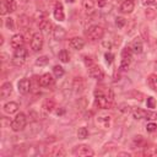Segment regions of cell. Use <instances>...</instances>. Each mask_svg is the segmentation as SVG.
I'll return each mask as SVG.
<instances>
[{"instance_id":"6da1fadb","label":"cell","mask_w":157,"mask_h":157,"mask_svg":"<svg viewBox=\"0 0 157 157\" xmlns=\"http://www.w3.org/2000/svg\"><path fill=\"white\" fill-rule=\"evenodd\" d=\"M27 49L23 48V47H20V48H16L15 49V53H13V58H12V64L16 65V66H21L26 58H27Z\"/></svg>"},{"instance_id":"7a4b0ae2","label":"cell","mask_w":157,"mask_h":157,"mask_svg":"<svg viewBox=\"0 0 157 157\" xmlns=\"http://www.w3.org/2000/svg\"><path fill=\"white\" fill-rule=\"evenodd\" d=\"M26 123H27V119H26V115L23 113H18L13 120L11 121V129L13 131H21L23 130V128L26 126Z\"/></svg>"},{"instance_id":"3957f363","label":"cell","mask_w":157,"mask_h":157,"mask_svg":"<svg viewBox=\"0 0 157 157\" xmlns=\"http://www.w3.org/2000/svg\"><path fill=\"white\" fill-rule=\"evenodd\" d=\"M103 34H104V28L102 26H98V25L91 26L87 31V37L91 40H98L103 37Z\"/></svg>"},{"instance_id":"277c9868","label":"cell","mask_w":157,"mask_h":157,"mask_svg":"<svg viewBox=\"0 0 157 157\" xmlns=\"http://www.w3.org/2000/svg\"><path fill=\"white\" fill-rule=\"evenodd\" d=\"M72 153L75 156H80V157H86V156H93L94 155L93 150L87 145H78V146L74 147Z\"/></svg>"},{"instance_id":"5b68a950","label":"cell","mask_w":157,"mask_h":157,"mask_svg":"<svg viewBox=\"0 0 157 157\" xmlns=\"http://www.w3.org/2000/svg\"><path fill=\"white\" fill-rule=\"evenodd\" d=\"M96 104L101 109H108L110 108V98L104 96L102 92H96Z\"/></svg>"},{"instance_id":"8992f818","label":"cell","mask_w":157,"mask_h":157,"mask_svg":"<svg viewBox=\"0 0 157 157\" xmlns=\"http://www.w3.org/2000/svg\"><path fill=\"white\" fill-rule=\"evenodd\" d=\"M43 42H44L43 36L39 32L34 33L32 36V39H31V48H32V50L33 52H39L42 49V47H43Z\"/></svg>"},{"instance_id":"52a82bcc","label":"cell","mask_w":157,"mask_h":157,"mask_svg":"<svg viewBox=\"0 0 157 157\" xmlns=\"http://www.w3.org/2000/svg\"><path fill=\"white\" fill-rule=\"evenodd\" d=\"M17 87H18V92H20V93L26 94V93H28V92L31 91V88H32V82H31L29 78H22V80L18 82Z\"/></svg>"},{"instance_id":"ba28073f","label":"cell","mask_w":157,"mask_h":157,"mask_svg":"<svg viewBox=\"0 0 157 157\" xmlns=\"http://www.w3.org/2000/svg\"><path fill=\"white\" fill-rule=\"evenodd\" d=\"M88 75L92 77V78H96V80H102L104 74L102 71V69L97 65H92L90 66V70H88Z\"/></svg>"},{"instance_id":"9c48e42d","label":"cell","mask_w":157,"mask_h":157,"mask_svg":"<svg viewBox=\"0 0 157 157\" xmlns=\"http://www.w3.org/2000/svg\"><path fill=\"white\" fill-rule=\"evenodd\" d=\"M135 9V0H124L120 5V11L123 13H131Z\"/></svg>"},{"instance_id":"30bf717a","label":"cell","mask_w":157,"mask_h":157,"mask_svg":"<svg viewBox=\"0 0 157 157\" xmlns=\"http://www.w3.org/2000/svg\"><path fill=\"white\" fill-rule=\"evenodd\" d=\"M69 45H70L71 49L80 50V49H82V48L85 47V40H83L82 38H80V37H74V38L70 39Z\"/></svg>"},{"instance_id":"8fae6325","label":"cell","mask_w":157,"mask_h":157,"mask_svg":"<svg viewBox=\"0 0 157 157\" xmlns=\"http://www.w3.org/2000/svg\"><path fill=\"white\" fill-rule=\"evenodd\" d=\"M23 43H25V38H23V36L22 34H15V36H12V38L10 39V44H11V47L12 48H20V47H22L23 45Z\"/></svg>"},{"instance_id":"7c38bea8","label":"cell","mask_w":157,"mask_h":157,"mask_svg":"<svg viewBox=\"0 0 157 157\" xmlns=\"http://www.w3.org/2000/svg\"><path fill=\"white\" fill-rule=\"evenodd\" d=\"M54 17L58 21H64V18H65L64 7H63V5L60 2H56L55 4V7H54Z\"/></svg>"},{"instance_id":"4fadbf2b","label":"cell","mask_w":157,"mask_h":157,"mask_svg":"<svg viewBox=\"0 0 157 157\" xmlns=\"http://www.w3.org/2000/svg\"><path fill=\"white\" fill-rule=\"evenodd\" d=\"M53 82H54V78L50 74H44L39 77V85L42 87H49L50 85H53Z\"/></svg>"},{"instance_id":"5bb4252c","label":"cell","mask_w":157,"mask_h":157,"mask_svg":"<svg viewBox=\"0 0 157 157\" xmlns=\"http://www.w3.org/2000/svg\"><path fill=\"white\" fill-rule=\"evenodd\" d=\"M12 92V85L10 82H5L1 88H0V97L1 98H7Z\"/></svg>"},{"instance_id":"9a60e30c","label":"cell","mask_w":157,"mask_h":157,"mask_svg":"<svg viewBox=\"0 0 157 157\" xmlns=\"http://www.w3.org/2000/svg\"><path fill=\"white\" fill-rule=\"evenodd\" d=\"M53 37H54V39H56V40H63V39L66 37V31H65L63 27L56 26V27L53 29Z\"/></svg>"},{"instance_id":"2e32d148","label":"cell","mask_w":157,"mask_h":157,"mask_svg":"<svg viewBox=\"0 0 157 157\" xmlns=\"http://www.w3.org/2000/svg\"><path fill=\"white\" fill-rule=\"evenodd\" d=\"M147 114H148V110H145L139 107L132 108V117L135 119H145V118H147Z\"/></svg>"},{"instance_id":"e0dca14e","label":"cell","mask_w":157,"mask_h":157,"mask_svg":"<svg viewBox=\"0 0 157 157\" xmlns=\"http://www.w3.org/2000/svg\"><path fill=\"white\" fill-rule=\"evenodd\" d=\"M4 110L9 114H12V113H16L18 110V103L16 102H7L5 105H4Z\"/></svg>"},{"instance_id":"ac0fdd59","label":"cell","mask_w":157,"mask_h":157,"mask_svg":"<svg viewBox=\"0 0 157 157\" xmlns=\"http://www.w3.org/2000/svg\"><path fill=\"white\" fill-rule=\"evenodd\" d=\"M54 108H55V102H54L53 99L48 98V99H45V101L43 102V109H44L45 112L50 113V112L54 110Z\"/></svg>"},{"instance_id":"d6986e66","label":"cell","mask_w":157,"mask_h":157,"mask_svg":"<svg viewBox=\"0 0 157 157\" xmlns=\"http://www.w3.org/2000/svg\"><path fill=\"white\" fill-rule=\"evenodd\" d=\"M131 49H132V52L136 53V54L142 53V49H144V47H142V42H141L140 39H135V40L132 42V47H131Z\"/></svg>"},{"instance_id":"ffe728a7","label":"cell","mask_w":157,"mask_h":157,"mask_svg":"<svg viewBox=\"0 0 157 157\" xmlns=\"http://www.w3.org/2000/svg\"><path fill=\"white\" fill-rule=\"evenodd\" d=\"M58 58H59V60H60L61 63H69V60H70L69 52H67V50H65V49H63L61 52H59Z\"/></svg>"},{"instance_id":"44dd1931","label":"cell","mask_w":157,"mask_h":157,"mask_svg":"<svg viewBox=\"0 0 157 157\" xmlns=\"http://www.w3.org/2000/svg\"><path fill=\"white\" fill-rule=\"evenodd\" d=\"M148 85L151 86L152 90L157 91V74H151L148 76Z\"/></svg>"},{"instance_id":"7402d4cb","label":"cell","mask_w":157,"mask_h":157,"mask_svg":"<svg viewBox=\"0 0 157 157\" xmlns=\"http://www.w3.org/2000/svg\"><path fill=\"white\" fill-rule=\"evenodd\" d=\"M94 4H96L94 0H82V6L86 11H92L94 7Z\"/></svg>"},{"instance_id":"603a6c76","label":"cell","mask_w":157,"mask_h":157,"mask_svg":"<svg viewBox=\"0 0 157 157\" xmlns=\"http://www.w3.org/2000/svg\"><path fill=\"white\" fill-rule=\"evenodd\" d=\"M156 10L155 9H152V7H147L146 10H145V16L147 17V20H155V17H156Z\"/></svg>"},{"instance_id":"cb8c5ba5","label":"cell","mask_w":157,"mask_h":157,"mask_svg":"<svg viewBox=\"0 0 157 157\" xmlns=\"http://www.w3.org/2000/svg\"><path fill=\"white\" fill-rule=\"evenodd\" d=\"M2 2H5V5L7 6L9 12H13L16 10V2H15V0H2Z\"/></svg>"},{"instance_id":"d4e9b609","label":"cell","mask_w":157,"mask_h":157,"mask_svg":"<svg viewBox=\"0 0 157 157\" xmlns=\"http://www.w3.org/2000/svg\"><path fill=\"white\" fill-rule=\"evenodd\" d=\"M29 25V20H28V17L27 16H25V15H22V16H20L18 17V26L20 27H27Z\"/></svg>"},{"instance_id":"484cf974","label":"cell","mask_w":157,"mask_h":157,"mask_svg":"<svg viewBox=\"0 0 157 157\" xmlns=\"http://www.w3.org/2000/svg\"><path fill=\"white\" fill-rule=\"evenodd\" d=\"M50 27H52V23L49 22V20L43 18V20L39 22V28H40L42 31H48Z\"/></svg>"},{"instance_id":"4316f807","label":"cell","mask_w":157,"mask_h":157,"mask_svg":"<svg viewBox=\"0 0 157 157\" xmlns=\"http://www.w3.org/2000/svg\"><path fill=\"white\" fill-rule=\"evenodd\" d=\"M48 63H49V58L45 56V55L39 56V58L36 60V65H38V66H45Z\"/></svg>"},{"instance_id":"83f0119b","label":"cell","mask_w":157,"mask_h":157,"mask_svg":"<svg viewBox=\"0 0 157 157\" xmlns=\"http://www.w3.org/2000/svg\"><path fill=\"white\" fill-rule=\"evenodd\" d=\"M87 136H88V130L85 126L78 128V130H77V137L78 139H86Z\"/></svg>"},{"instance_id":"f1b7e54d","label":"cell","mask_w":157,"mask_h":157,"mask_svg":"<svg viewBox=\"0 0 157 157\" xmlns=\"http://www.w3.org/2000/svg\"><path fill=\"white\" fill-rule=\"evenodd\" d=\"M144 156H157V147H146L144 150Z\"/></svg>"},{"instance_id":"f546056e","label":"cell","mask_w":157,"mask_h":157,"mask_svg":"<svg viewBox=\"0 0 157 157\" xmlns=\"http://www.w3.org/2000/svg\"><path fill=\"white\" fill-rule=\"evenodd\" d=\"M131 55H132V49L129 48V47H125L123 50H121V56L123 58H126V59H131Z\"/></svg>"},{"instance_id":"4dcf8cb0","label":"cell","mask_w":157,"mask_h":157,"mask_svg":"<svg viewBox=\"0 0 157 157\" xmlns=\"http://www.w3.org/2000/svg\"><path fill=\"white\" fill-rule=\"evenodd\" d=\"M53 72H54V75H55L56 77H61V76L64 75V69H63L61 66H59V65H55V66L53 67Z\"/></svg>"},{"instance_id":"1f68e13d","label":"cell","mask_w":157,"mask_h":157,"mask_svg":"<svg viewBox=\"0 0 157 157\" xmlns=\"http://www.w3.org/2000/svg\"><path fill=\"white\" fill-rule=\"evenodd\" d=\"M50 155H52V156H65L66 152H65L61 147H55V148L50 152Z\"/></svg>"},{"instance_id":"d6a6232c","label":"cell","mask_w":157,"mask_h":157,"mask_svg":"<svg viewBox=\"0 0 157 157\" xmlns=\"http://www.w3.org/2000/svg\"><path fill=\"white\" fill-rule=\"evenodd\" d=\"M130 65V59H126V58H123L121 59V63H120V69L121 70H126Z\"/></svg>"},{"instance_id":"836d02e7","label":"cell","mask_w":157,"mask_h":157,"mask_svg":"<svg viewBox=\"0 0 157 157\" xmlns=\"http://www.w3.org/2000/svg\"><path fill=\"white\" fill-rule=\"evenodd\" d=\"M125 23H126L125 18H123V17H117V18H115V25H117L119 28H123V27L125 26Z\"/></svg>"},{"instance_id":"e575fe53","label":"cell","mask_w":157,"mask_h":157,"mask_svg":"<svg viewBox=\"0 0 157 157\" xmlns=\"http://www.w3.org/2000/svg\"><path fill=\"white\" fill-rule=\"evenodd\" d=\"M5 26L9 28V29H13V20L11 17H7L5 20Z\"/></svg>"},{"instance_id":"d590c367","label":"cell","mask_w":157,"mask_h":157,"mask_svg":"<svg viewBox=\"0 0 157 157\" xmlns=\"http://www.w3.org/2000/svg\"><path fill=\"white\" fill-rule=\"evenodd\" d=\"M147 107L148 108H155L156 107V99L153 97H148L147 98Z\"/></svg>"},{"instance_id":"8d00e7d4","label":"cell","mask_w":157,"mask_h":157,"mask_svg":"<svg viewBox=\"0 0 157 157\" xmlns=\"http://www.w3.org/2000/svg\"><path fill=\"white\" fill-rule=\"evenodd\" d=\"M146 129H147V131H148V132H153V131H156V130H157V125H156L155 123H150V124H147Z\"/></svg>"},{"instance_id":"74e56055","label":"cell","mask_w":157,"mask_h":157,"mask_svg":"<svg viewBox=\"0 0 157 157\" xmlns=\"http://www.w3.org/2000/svg\"><path fill=\"white\" fill-rule=\"evenodd\" d=\"M104 58H105V61H107L108 64H110V63L113 61V59H114V55H113L112 53H109V52H108V53H105V54H104Z\"/></svg>"},{"instance_id":"f35d334b","label":"cell","mask_w":157,"mask_h":157,"mask_svg":"<svg viewBox=\"0 0 157 157\" xmlns=\"http://www.w3.org/2000/svg\"><path fill=\"white\" fill-rule=\"evenodd\" d=\"M119 110H120V112H123V113H128L130 109H129V105H126V104H124V103H123V104H120V105H119Z\"/></svg>"},{"instance_id":"ab89813d","label":"cell","mask_w":157,"mask_h":157,"mask_svg":"<svg viewBox=\"0 0 157 157\" xmlns=\"http://www.w3.org/2000/svg\"><path fill=\"white\" fill-rule=\"evenodd\" d=\"M0 10H1V11H0V12H1V15H5L6 12H9L7 6H6V5H5V2H2V1H1V7H0Z\"/></svg>"},{"instance_id":"60d3db41","label":"cell","mask_w":157,"mask_h":157,"mask_svg":"<svg viewBox=\"0 0 157 157\" xmlns=\"http://www.w3.org/2000/svg\"><path fill=\"white\" fill-rule=\"evenodd\" d=\"M85 64H86V66H92V65H93L92 59L88 58V56H85Z\"/></svg>"},{"instance_id":"b9f144b4","label":"cell","mask_w":157,"mask_h":157,"mask_svg":"<svg viewBox=\"0 0 157 157\" xmlns=\"http://www.w3.org/2000/svg\"><path fill=\"white\" fill-rule=\"evenodd\" d=\"M97 4L99 7H104L107 5V0H97Z\"/></svg>"},{"instance_id":"7bdbcfd3","label":"cell","mask_w":157,"mask_h":157,"mask_svg":"<svg viewBox=\"0 0 157 157\" xmlns=\"http://www.w3.org/2000/svg\"><path fill=\"white\" fill-rule=\"evenodd\" d=\"M142 4L144 5H153V4H156V0H142Z\"/></svg>"},{"instance_id":"ee69618b","label":"cell","mask_w":157,"mask_h":157,"mask_svg":"<svg viewBox=\"0 0 157 157\" xmlns=\"http://www.w3.org/2000/svg\"><path fill=\"white\" fill-rule=\"evenodd\" d=\"M119 156H128V157H129L130 153H129V152H121V153H119Z\"/></svg>"},{"instance_id":"f6af8a7d","label":"cell","mask_w":157,"mask_h":157,"mask_svg":"<svg viewBox=\"0 0 157 157\" xmlns=\"http://www.w3.org/2000/svg\"><path fill=\"white\" fill-rule=\"evenodd\" d=\"M64 113V109H60V110H56V114H63Z\"/></svg>"},{"instance_id":"bcb514c9","label":"cell","mask_w":157,"mask_h":157,"mask_svg":"<svg viewBox=\"0 0 157 157\" xmlns=\"http://www.w3.org/2000/svg\"><path fill=\"white\" fill-rule=\"evenodd\" d=\"M66 2H75V0H66Z\"/></svg>"},{"instance_id":"7dc6e473","label":"cell","mask_w":157,"mask_h":157,"mask_svg":"<svg viewBox=\"0 0 157 157\" xmlns=\"http://www.w3.org/2000/svg\"><path fill=\"white\" fill-rule=\"evenodd\" d=\"M156 67H157V61H156Z\"/></svg>"}]
</instances>
